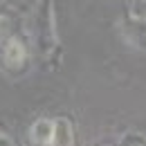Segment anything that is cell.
<instances>
[{
  "label": "cell",
  "instance_id": "cell-6",
  "mask_svg": "<svg viewBox=\"0 0 146 146\" xmlns=\"http://www.w3.org/2000/svg\"><path fill=\"white\" fill-rule=\"evenodd\" d=\"M119 146H146V137L139 135V133H126L121 137Z\"/></svg>",
  "mask_w": 146,
  "mask_h": 146
},
{
  "label": "cell",
  "instance_id": "cell-7",
  "mask_svg": "<svg viewBox=\"0 0 146 146\" xmlns=\"http://www.w3.org/2000/svg\"><path fill=\"white\" fill-rule=\"evenodd\" d=\"M0 146H14V142H11L5 133H0Z\"/></svg>",
  "mask_w": 146,
  "mask_h": 146
},
{
  "label": "cell",
  "instance_id": "cell-1",
  "mask_svg": "<svg viewBox=\"0 0 146 146\" xmlns=\"http://www.w3.org/2000/svg\"><path fill=\"white\" fill-rule=\"evenodd\" d=\"M36 43L43 52H50L52 47V0H40L36 9Z\"/></svg>",
  "mask_w": 146,
  "mask_h": 146
},
{
  "label": "cell",
  "instance_id": "cell-4",
  "mask_svg": "<svg viewBox=\"0 0 146 146\" xmlns=\"http://www.w3.org/2000/svg\"><path fill=\"white\" fill-rule=\"evenodd\" d=\"M29 135H32V139L40 146L52 144V139H54V119H52V121H50V119H36L34 126H32V130H29Z\"/></svg>",
  "mask_w": 146,
  "mask_h": 146
},
{
  "label": "cell",
  "instance_id": "cell-5",
  "mask_svg": "<svg viewBox=\"0 0 146 146\" xmlns=\"http://www.w3.org/2000/svg\"><path fill=\"white\" fill-rule=\"evenodd\" d=\"M52 146H72V126L68 119H54V139Z\"/></svg>",
  "mask_w": 146,
  "mask_h": 146
},
{
  "label": "cell",
  "instance_id": "cell-2",
  "mask_svg": "<svg viewBox=\"0 0 146 146\" xmlns=\"http://www.w3.org/2000/svg\"><path fill=\"white\" fill-rule=\"evenodd\" d=\"M27 47L20 43L18 38H7L2 45V54H0V63L7 72H20L27 65Z\"/></svg>",
  "mask_w": 146,
  "mask_h": 146
},
{
  "label": "cell",
  "instance_id": "cell-3",
  "mask_svg": "<svg viewBox=\"0 0 146 146\" xmlns=\"http://www.w3.org/2000/svg\"><path fill=\"white\" fill-rule=\"evenodd\" d=\"M121 34L126 36V40L130 45L146 50V18L142 16H128L121 20Z\"/></svg>",
  "mask_w": 146,
  "mask_h": 146
},
{
  "label": "cell",
  "instance_id": "cell-9",
  "mask_svg": "<svg viewBox=\"0 0 146 146\" xmlns=\"http://www.w3.org/2000/svg\"><path fill=\"white\" fill-rule=\"evenodd\" d=\"M144 2H146V0H144Z\"/></svg>",
  "mask_w": 146,
  "mask_h": 146
},
{
  "label": "cell",
  "instance_id": "cell-8",
  "mask_svg": "<svg viewBox=\"0 0 146 146\" xmlns=\"http://www.w3.org/2000/svg\"><path fill=\"white\" fill-rule=\"evenodd\" d=\"M0 25H7V20L2 18V16H0ZM0 36H2V32H0Z\"/></svg>",
  "mask_w": 146,
  "mask_h": 146
}]
</instances>
